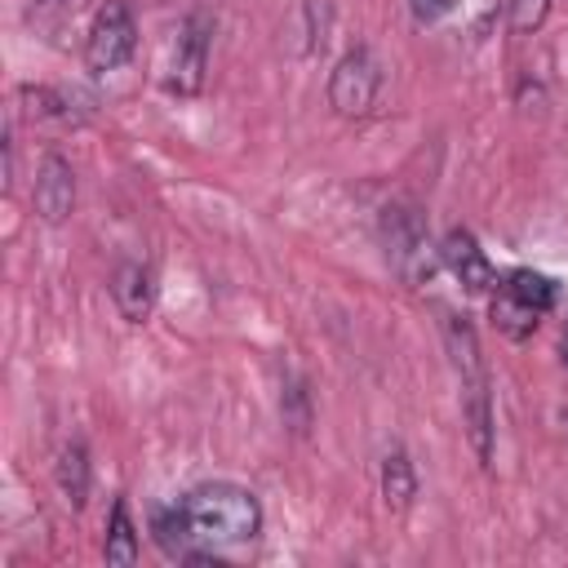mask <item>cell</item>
Wrapping results in <instances>:
<instances>
[{
    "label": "cell",
    "mask_w": 568,
    "mask_h": 568,
    "mask_svg": "<svg viewBox=\"0 0 568 568\" xmlns=\"http://www.w3.org/2000/svg\"><path fill=\"white\" fill-rule=\"evenodd\" d=\"M178 510L195 559H213V550L253 541L262 532V501L240 484H200L178 501Z\"/></svg>",
    "instance_id": "cell-1"
},
{
    "label": "cell",
    "mask_w": 568,
    "mask_h": 568,
    "mask_svg": "<svg viewBox=\"0 0 568 568\" xmlns=\"http://www.w3.org/2000/svg\"><path fill=\"white\" fill-rule=\"evenodd\" d=\"M382 244H386L390 266H395L408 284L430 280L435 257H430L426 222H422V213H417L413 204H386V209H382Z\"/></svg>",
    "instance_id": "cell-2"
},
{
    "label": "cell",
    "mask_w": 568,
    "mask_h": 568,
    "mask_svg": "<svg viewBox=\"0 0 568 568\" xmlns=\"http://www.w3.org/2000/svg\"><path fill=\"white\" fill-rule=\"evenodd\" d=\"M138 49V22L129 13L124 0H106L93 22H89V36H84V67L93 75H106L115 67H124Z\"/></svg>",
    "instance_id": "cell-3"
},
{
    "label": "cell",
    "mask_w": 568,
    "mask_h": 568,
    "mask_svg": "<svg viewBox=\"0 0 568 568\" xmlns=\"http://www.w3.org/2000/svg\"><path fill=\"white\" fill-rule=\"evenodd\" d=\"M377 89H382V67L359 44V49L342 53V62L333 67V75H328V106L337 115H368L373 102H377Z\"/></svg>",
    "instance_id": "cell-4"
},
{
    "label": "cell",
    "mask_w": 568,
    "mask_h": 568,
    "mask_svg": "<svg viewBox=\"0 0 568 568\" xmlns=\"http://www.w3.org/2000/svg\"><path fill=\"white\" fill-rule=\"evenodd\" d=\"M209 36H213V22L209 13H191L178 31V44H173V75L169 84L178 93H200L204 89V71H209Z\"/></svg>",
    "instance_id": "cell-5"
},
{
    "label": "cell",
    "mask_w": 568,
    "mask_h": 568,
    "mask_svg": "<svg viewBox=\"0 0 568 568\" xmlns=\"http://www.w3.org/2000/svg\"><path fill=\"white\" fill-rule=\"evenodd\" d=\"M439 257H444V266L457 275L462 288H470V293H493V288H497V271H493L488 253L479 248V240H475L466 226H453V231L444 235Z\"/></svg>",
    "instance_id": "cell-6"
},
{
    "label": "cell",
    "mask_w": 568,
    "mask_h": 568,
    "mask_svg": "<svg viewBox=\"0 0 568 568\" xmlns=\"http://www.w3.org/2000/svg\"><path fill=\"white\" fill-rule=\"evenodd\" d=\"M31 204H36V213H40L44 222H53V226L71 217V209H75V173H71V164H67L58 151H49V155L40 160L36 186H31Z\"/></svg>",
    "instance_id": "cell-7"
},
{
    "label": "cell",
    "mask_w": 568,
    "mask_h": 568,
    "mask_svg": "<svg viewBox=\"0 0 568 568\" xmlns=\"http://www.w3.org/2000/svg\"><path fill=\"white\" fill-rule=\"evenodd\" d=\"M111 297H115V306H120V315L129 324H142L151 315V306H155V275H151V266L124 262L115 271V280H111Z\"/></svg>",
    "instance_id": "cell-8"
},
{
    "label": "cell",
    "mask_w": 568,
    "mask_h": 568,
    "mask_svg": "<svg viewBox=\"0 0 568 568\" xmlns=\"http://www.w3.org/2000/svg\"><path fill=\"white\" fill-rule=\"evenodd\" d=\"M439 328H444V346H448V359H453L457 377L462 382H484L488 373H484V355H479V337H475L470 320L457 315V311H439Z\"/></svg>",
    "instance_id": "cell-9"
},
{
    "label": "cell",
    "mask_w": 568,
    "mask_h": 568,
    "mask_svg": "<svg viewBox=\"0 0 568 568\" xmlns=\"http://www.w3.org/2000/svg\"><path fill=\"white\" fill-rule=\"evenodd\" d=\"M462 426L475 448V457L488 466L493 462V399H488V377L484 382H462Z\"/></svg>",
    "instance_id": "cell-10"
},
{
    "label": "cell",
    "mask_w": 568,
    "mask_h": 568,
    "mask_svg": "<svg viewBox=\"0 0 568 568\" xmlns=\"http://www.w3.org/2000/svg\"><path fill=\"white\" fill-rule=\"evenodd\" d=\"M53 479H58V493L67 497V506H84L89 501V448L80 439L62 444L58 453V466H53Z\"/></svg>",
    "instance_id": "cell-11"
},
{
    "label": "cell",
    "mask_w": 568,
    "mask_h": 568,
    "mask_svg": "<svg viewBox=\"0 0 568 568\" xmlns=\"http://www.w3.org/2000/svg\"><path fill=\"white\" fill-rule=\"evenodd\" d=\"M413 497H417V470H413L404 448H390L386 462H382V501L390 510H408Z\"/></svg>",
    "instance_id": "cell-12"
},
{
    "label": "cell",
    "mask_w": 568,
    "mask_h": 568,
    "mask_svg": "<svg viewBox=\"0 0 568 568\" xmlns=\"http://www.w3.org/2000/svg\"><path fill=\"white\" fill-rule=\"evenodd\" d=\"M102 555H106V564H138V528L129 519V501H115L111 506Z\"/></svg>",
    "instance_id": "cell-13"
},
{
    "label": "cell",
    "mask_w": 568,
    "mask_h": 568,
    "mask_svg": "<svg viewBox=\"0 0 568 568\" xmlns=\"http://www.w3.org/2000/svg\"><path fill=\"white\" fill-rule=\"evenodd\" d=\"M537 320H541V311H532L524 297H515L510 288H497V297H493V324L506 333V337H528L532 328H537Z\"/></svg>",
    "instance_id": "cell-14"
},
{
    "label": "cell",
    "mask_w": 568,
    "mask_h": 568,
    "mask_svg": "<svg viewBox=\"0 0 568 568\" xmlns=\"http://www.w3.org/2000/svg\"><path fill=\"white\" fill-rule=\"evenodd\" d=\"M501 288H510L515 297H524V302H528L532 311H541V315L555 306V280H546L541 271H515Z\"/></svg>",
    "instance_id": "cell-15"
},
{
    "label": "cell",
    "mask_w": 568,
    "mask_h": 568,
    "mask_svg": "<svg viewBox=\"0 0 568 568\" xmlns=\"http://www.w3.org/2000/svg\"><path fill=\"white\" fill-rule=\"evenodd\" d=\"M302 18H306V53H320L333 31V0H306Z\"/></svg>",
    "instance_id": "cell-16"
},
{
    "label": "cell",
    "mask_w": 568,
    "mask_h": 568,
    "mask_svg": "<svg viewBox=\"0 0 568 568\" xmlns=\"http://www.w3.org/2000/svg\"><path fill=\"white\" fill-rule=\"evenodd\" d=\"M546 13H550V0H510L506 22H510L515 36H532L546 22Z\"/></svg>",
    "instance_id": "cell-17"
},
{
    "label": "cell",
    "mask_w": 568,
    "mask_h": 568,
    "mask_svg": "<svg viewBox=\"0 0 568 568\" xmlns=\"http://www.w3.org/2000/svg\"><path fill=\"white\" fill-rule=\"evenodd\" d=\"M408 9L417 22H439L448 13V0H408Z\"/></svg>",
    "instance_id": "cell-18"
},
{
    "label": "cell",
    "mask_w": 568,
    "mask_h": 568,
    "mask_svg": "<svg viewBox=\"0 0 568 568\" xmlns=\"http://www.w3.org/2000/svg\"><path fill=\"white\" fill-rule=\"evenodd\" d=\"M40 13H75L80 9V0H31Z\"/></svg>",
    "instance_id": "cell-19"
},
{
    "label": "cell",
    "mask_w": 568,
    "mask_h": 568,
    "mask_svg": "<svg viewBox=\"0 0 568 568\" xmlns=\"http://www.w3.org/2000/svg\"><path fill=\"white\" fill-rule=\"evenodd\" d=\"M559 355H564V364H568V333H564V342H559Z\"/></svg>",
    "instance_id": "cell-20"
}]
</instances>
